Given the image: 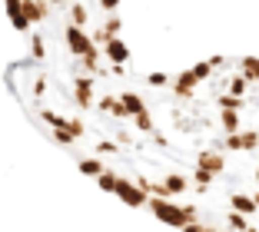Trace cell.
Here are the masks:
<instances>
[{
    "label": "cell",
    "mask_w": 259,
    "mask_h": 232,
    "mask_svg": "<svg viewBox=\"0 0 259 232\" xmlns=\"http://www.w3.org/2000/svg\"><path fill=\"white\" fill-rule=\"evenodd\" d=\"M203 232H220V229H213V225H203Z\"/></svg>",
    "instance_id": "cb8c5ba5"
},
{
    "label": "cell",
    "mask_w": 259,
    "mask_h": 232,
    "mask_svg": "<svg viewBox=\"0 0 259 232\" xmlns=\"http://www.w3.org/2000/svg\"><path fill=\"white\" fill-rule=\"evenodd\" d=\"M163 189L169 193V199H173V196H183L186 189H190V179L180 176V172H166V176H163Z\"/></svg>",
    "instance_id": "9c48e42d"
},
{
    "label": "cell",
    "mask_w": 259,
    "mask_h": 232,
    "mask_svg": "<svg viewBox=\"0 0 259 232\" xmlns=\"http://www.w3.org/2000/svg\"><path fill=\"white\" fill-rule=\"evenodd\" d=\"M193 186H196V193H206V189L213 186V176L203 169H193Z\"/></svg>",
    "instance_id": "ac0fdd59"
},
{
    "label": "cell",
    "mask_w": 259,
    "mask_h": 232,
    "mask_svg": "<svg viewBox=\"0 0 259 232\" xmlns=\"http://www.w3.org/2000/svg\"><path fill=\"white\" fill-rule=\"evenodd\" d=\"M113 196H120V202H123V206H130V209H143L146 202H150V199H146V196L137 189V182L130 179V176H120V179H116Z\"/></svg>",
    "instance_id": "7a4b0ae2"
},
{
    "label": "cell",
    "mask_w": 259,
    "mask_h": 232,
    "mask_svg": "<svg viewBox=\"0 0 259 232\" xmlns=\"http://www.w3.org/2000/svg\"><path fill=\"white\" fill-rule=\"evenodd\" d=\"M220 232H229V229H220Z\"/></svg>",
    "instance_id": "4316f807"
},
{
    "label": "cell",
    "mask_w": 259,
    "mask_h": 232,
    "mask_svg": "<svg viewBox=\"0 0 259 232\" xmlns=\"http://www.w3.org/2000/svg\"><path fill=\"white\" fill-rule=\"evenodd\" d=\"M220 123H223V129H226V136L239 133V113H226V110H223L220 113Z\"/></svg>",
    "instance_id": "2e32d148"
},
{
    "label": "cell",
    "mask_w": 259,
    "mask_h": 232,
    "mask_svg": "<svg viewBox=\"0 0 259 232\" xmlns=\"http://www.w3.org/2000/svg\"><path fill=\"white\" fill-rule=\"evenodd\" d=\"M76 166H80V172H83V176H90V179H97L100 172L107 169V163H100V159H90V156L76 159Z\"/></svg>",
    "instance_id": "8fae6325"
},
{
    "label": "cell",
    "mask_w": 259,
    "mask_h": 232,
    "mask_svg": "<svg viewBox=\"0 0 259 232\" xmlns=\"http://www.w3.org/2000/svg\"><path fill=\"white\" fill-rule=\"evenodd\" d=\"M133 123H137V129H140V133H146V136H153V133H156V123H153L150 110H146V113H140V116H133Z\"/></svg>",
    "instance_id": "e0dca14e"
},
{
    "label": "cell",
    "mask_w": 259,
    "mask_h": 232,
    "mask_svg": "<svg viewBox=\"0 0 259 232\" xmlns=\"http://www.w3.org/2000/svg\"><path fill=\"white\" fill-rule=\"evenodd\" d=\"M239 76H243L246 83H259V57H243L239 60Z\"/></svg>",
    "instance_id": "30bf717a"
},
{
    "label": "cell",
    "mask_w": 259,
    "mask_h": 232,
    "mask_svg": "<svg viewBox=\"0 0 259 232\" xmlns=\"http://www.w3.org/2000/svg\"><path fill=\"white\" fill-rule=\"evenodd\" d=\"M252 176H256V182H259V169H256V172H252Z\"/></svg>",
    "instance_id": "484cf974"
},
{
    "label": "cell",
    "mask_w": 259,
    "mask_h": 232,
    "mask_svg": "<svg viewBox=\"0 0 259 232\" xmlns=\"http://www.w3.org/2000/svg\"><path fill=\"white\" fill-rule=\"evenodd\" d=\"M116 179H120V169H103L97 176V186L103 189V193H113V189H116Z\"/></svg>",
    "instance_id": "5bb4252c"
},
{
    "label": "cell",
    "mask_w": 259,
    "mask_h": 232,
    "mask_svg": "<svg viewBox=\"0 0 259 232\" xmlns=\"http://www.w3.org/2000/svg\"><path fill=\"white\" fill-rule=\"evenodd\" d=\"M226 93H229V97L246 100V93H249V83H246L239 73H233V76H229V83H226Z\"/></svg>",
    "instance_id": "4fadbf2b"
},
{
    "label": "cell",
    "mask_w": 259,
    "mask_h": 232,
    "mask_svg": "<svg viewBox=\"0 0 259 232\" xmlns=\"http://www.w3.org/2000/svg\"><path fill=\"white\" fill-rule=\"evenodd\" d=\"M116 97H120L123 110L130 113V120H133V116H140V113H146V103H143V97H140L137 90H120Z\"/></svg>",
    "instance_id": "52a82bcc"
},
{
    "label": "cell",
    "mask_w": 259,
    "mask_h": 232,
    "mask_svg": "<svg viewBox=\"0 0 259 232\" xmlns=\"http://www.w3.org/2000/svg\"><path fill=\"white\" fill-rule=\"evenodd\" d=\"M206 63H209V70H223V67H226V57H220V53H216V57H209Z\"/></svg>",
    "instance_id": "44dd1931"
},
{
    "label": "cell",
    "mask_w": 259,
    "mask_h": 232,
    "mask_svg": "<svg viewBox=\"0 0 259 232\" xmlns=\"http://www.w3.org/2000/svg\"><path fill=\"white\" fill-rule=\"evenodd\" d=\"M190 73L196 76V83H203V80H209V76H213V70H209V63H196V67H190Z\"/></svg>",
    "instance_id": "d6986e66"
},
{
    "label": "cell",
    "mask_w": 259,
    "mask_h": 232,
    "mask_svg": "<svg viewBox=\"0 0 259 232\" xmlns=\"http://www.w3.org/2000/svg\"><path fill=\"white\" fill-rule=\"evenodd\" d=\"M216 106H220V110H226V113H243L246 100H239V97H229V93H220V97H216Z\"/></svg>",
    "instance_id": "7c38bea8"
},
{
    "label": "cell",
    "mask_w": 259,
    "mask_h": 232,
    "mask_svg": "<svg viewBox=\"0 0 259 232\" xmlns=\"http://www.w3.org/2000/svg\"><path fill=\"white\" fill-rule=\"evenodd\" d=\"M223 150H246V153H252V150H259V133L256 129H239V133H233V136H226V140H223Z\"/></svg>",
    "instance_id": "3957f363"
},
{
    "label": "cell",
    "mask_w": 259,
    "mask_h": 232,
    "mask_svg": "<svg viewBox=\"0 0 259 232\" xmlns=\"http://www.w3.org/2000/svg\"><path fill=\"white\" fill-rule=\"evenodd\" d=\"M252 202H256V209H259V189H256V193H252Z\"/></svg>",
    "instance_id": "603a6c76"
},
{
    "label": "cell",
    "mask_w": 259,
    "mask_h": 232,
    "mask_svg": "<svg viewBox=\"0 0 259 232\" xmlns=\"http://www.w3.org/2000/svg\"><path fill=\"white\" fill-rule=\"evenodd\" d=\"M180 232H203V222H186Z\"/></svg>",
    "instance_id": "7402d4cb"
},
{
    "label": "cell",
    "mask_w": 259,
    "mask_h": 232,
    "mask_svg": "<svg viewBox=\"0 0 259 232\" xmlns=\"http://www.w3.org/2000/svg\"><path fill=\"white\" fill-rule=\"evenodd\" d=\"M146 83H150V86H169V76L166 73H150Z\"/></svg>",
    "instance_id": "ffe728a7"
},
{
    "label": "cell",
    "mask_w": 259,
    "mask_h": 232,
    "mask_svg": "<svg viewBox=\"0 0 259 232\" xmlns=\"http://www.w3.org/2000/svg\"><path fill=\"white\" fill-rule=\"evenodd\" d=\"M146 206L163 225H173V229H183L186 222H196V206H180L173 199H150Z\"/></svg>",
    "instance_id": "6da1fadb"
},
{
    "label": "cell",
    "mask_w": 259,
    "mask_h": 232,
    "mask_svg": "<svg viewBox=\"0 0 259 232\" xmlns=\"http://www.w3.org/2000/svg\"><path fill=\"white\" fill-rule=\"evenodd\" d=\"M103 60H107L110 67H126L130 63V47L123 43V37H113L103 47Z\"/></svg>",
    "instance_id": "5b68a950"
},
{
    "label": "cell",
    "mask_w": 259,
    "mask_h": 232,
    "mask_svg": "<svg viewBox=\"0 0 259 232\" xmlns=\"http://www.w3.org/2000/svg\"><path fill=\"white\" fill-rule=\"evenodd\" d=\"M196 169H203V172H209V176H220L223 169H226V156H223V150H203L196 156Z\"/></svg>",
    "instance_id": "277c9868"
},
{
    "label": "cell",
    "mask_w": 259,
    "mask_h": 232,
    "mask_svg": "<svg viewBox=\"0 0 259 232\" xmlns=\"http://www.w3.org/2000/svg\"><path fill=\"white\" fill-rule=\"evenodd\" d=\"M169 86H173V97H180V100H193V97H196V90H199L196 76H193L190 70H183L176 80H169Z\"/></svg>",
    "instance_id": "8992f818"
},
{
    "label": "cell",
    "mask_w": 259,
    "mask_h": 232,
    "mask_svg": "<svg viewBox=\"0 0 259 232\" xmlns=\"http://www.w3.org/2000/svg\"><path fill=\"white\" fill-rule=\"evenodd\" d=\"M229 209L239 212V216H246V219H252L259 212L256 202H252V196H246V193H233V196H229Z\"/></svg>",
    "instance_id": "ba28073f"
},
{
    "label": "cell",
    "mask_w": 259,
    "mask_h": 232,
    "mask_svg": "<svg viewBox=\"0 0 259 232\" xmlns=\"http://www.w3.org/2000/svg\"><path fill=\"white\" fill-rule=\"evenodd\" d=\"M226 225H229V232H246V229H249V219L229 209V212H226Z\"/></svg>",
    "instance_id": "9a60e30c"
},
{
    "label": "cell",
    "mask_w": 259,
    "mask_h": 232,
    "mask_svg": "<svg viewBox=\"0 0 259 232\" xmlns=\"http://www.w3.org/2000/svg\"><path fill=\"white\" fill-rule=\"evenodd\" d=\"M246 232H259V229H256V225H249V229H246Z\"/></svg>",
    "instance_id": "d4e9b609"
}]
</instances>
